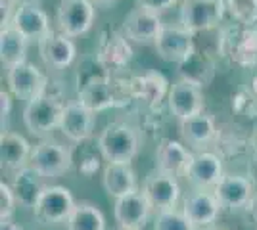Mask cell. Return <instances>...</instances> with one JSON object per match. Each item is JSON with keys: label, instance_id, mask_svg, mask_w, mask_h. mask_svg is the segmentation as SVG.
I'll use <instances>...</instances> for the list:
<instances>
[{"label": "cell", "instance_id": "obj_18", "mask_svg": "<svg viewBox=\"0 0 257 230\" xmlns=\"http://www.w3.org/2000/svg\"><path fill=\"white\" fill-rule=\"evenodd\" d=\"M152 209L154 207L146 194L142 190H137V192H131L127 196L115 199L113 215L121 228L142 230L150 219Z\"/></svg>", "mask_w": 257, "mask_h": 230}, {"label": "cell", "instance_id": "obj_21", "mask_svg": "<svg viewBox=\"0 0 257 230\" xmlns=\"http://www.w3.org/2000/svg\"><path fill=\"white\" fill-rule=\"evenodd\" d=\"M225 176L223 159L213 152H198L194 155L192 163L188 167L184 178L192 188L213 190L219 180Z\"/></svg>", "mask_w": 257, "mask_h": 230}, {"label": "cell", "instance_id": "obj_8", "mask_svg": "<svg viewBox=\"0 0 257 230\" xmlns=\"http://www.w3.org/2000/svg\"><path fill=\"white\" fill-rule=\"evenodd\" d=\"M96 20L94 0H60L56 10L58 31L75 39L88 33Z\"/></svg>", "mask_w": 257, "mask_h": 230}, {"label": "cell", "instance_id": "obj_33", "mask_svg": "<svg viewBox=\"0 0 257 230\" xmlns=\"http://www.w3.org/2000/svg\"><path fill=\"white\" fill-rule=\"evenodd\" d=\"M18 197L8 182H0V219H10L18 207Z\"/></svg>", "mask_w": 257, "mask_h": 230}, {"label": "cell", "instance_id": "obj_42", "mask_svg": "<svg viewBox=\"0 0 257 230\" xmlns=\"http://www.w3.org/2000/svg\"><path fill=\"white\" fill-rule=\"evenodd\" d=\"M117 0H94V4H113Z\"/></svg>", "mask_w": 257, "mask_h": 230}, {"label": "cell", "instance_id": "obj_6", "mask_svg": "<svg viewBox=\"0 0 257 230\" xmlns=\"http://www.w3.org/2000/svg\"><path fill=\"white\" fill-rule=\"evenodd\" d=\"M225 14V0H182L181 25L194 35L207 33L221 27Z\"/></svg>", "mask_w": 257, "mask_h": 230}, {"label": "cell", "instance_id": "obj_17", "mask_svg": "<svg viewBox=\"0 0 257 230\" xmlns=\"http://www.w3.org/2000/svg\"><path fill=\"white\" fill-rule=\"evenodd\" d=\"M39 56L50 69H67L75 62L77 46L71 37L62 31H50L39 41Z\"/></svg>", "mask_w": 257, "mask_h": 230}, {"label": "cell", "instance_id": "obj_40", "mask_svg": "<svg viewBox=\"0 0 257 230\" xmlns=\"http://www.w3.org/2000/svg\"><path fill=\"white\" fill-rule=\"evenodd\" d=\"M249 146H251V152L253 155H257V127L251 132V138H249Z\"/></svg>", "mask_w": 257, "mask_h": 230}, {"label": "cell", "instance_id": "obj_1", "mask_svg": "<svg viewBox=\"0 0 257 230\" xmlns=\"http://www.w3.org/2000/svg\"><path fill=\"white\" fill-rule=\"evenodd\" d=\"M79 102L85 104L88 110L94 113L121 108L133 102V88H131V77L128 79H117L113 73L94 77L86 85L79 88Z\"/></svg>", "mask_w": 257, "mask_h": 230}, {"label": "cell", "instance_id": "obj_23", "mask_svg": "<svg viewBox=\"0 0 257 230\" xmlns=\"http://www.w3.org/2000/svg\"><path fill=\"white\" fill-rule=\"evenodd\" d=\"M161 27L163 23H161L160 14H154L139 6L127 14L123 22V33L127 35L128 41L137 44H154Z\"/></svg>", "mask_w": 257, "mask_h": 230}, {"label": "cell", "instance_id": "obj_20", "mask_svg": "<svg viewBox=\"0 0 257 230\" xmlns=\"http://www.w3.org/2000/svg\"><path fill=\"white\" fill-rule=\"evenodd\" d=\"M131 88H133L135 100L142 102L150 110H156L167 100L171 85L163 73L156 71V69H148L142 75L131 77Z\"/></svg>", "mask_w": 257, "mask_h": 230}, {"label": "cell", "instance_id": "obj_4", "mask_svg": "<svg viewBox=\"0 0 257 230\" xmlns=\"http://www.w3.org/2000/svg\"><path fill=\"white\" fill-rule=\"evenodd\" d=\"M217 52L228 56L234 64L242 67H251L257 64V25L234 23L219 31Z\"/></svg>", "mask_w": 257, "mask_h": 230}, {"label": "cell", "instance_id": "obj_34", "mask_svg": "<svg viewBox=\"0 0 257 230\" xmlns=\"http://www.w3.org/2000/svg\"><path fill=\"white\" fill-rule=\"evenodd\" d=\"M177 2L179 0H137V4H139L140 8H144V10H150L154 14H163V12L171 10L173 6H177Z\"/></svg>", "mask_w": 257, "mask_h": 230}, {"label": "cell", "instance_id": "obj_31", "mask_svg": "<svg viewBox=\"0 0 257 230\" xmlns=\"http://www.w3.org/2000/svg\"><path fill=\"white\" fill-rule=\"evenodd\" d=\"M154 230H196V226L182 211H177L175 207L158 211L154 220Z\"/></svg>", "mask_w": 257, "mask_h": 230}, {"label": "cell", "instance_id": "obj_19", "mask_svg": "<svg viewBox=\"0 0 257 230\" xmlns=\"http://www.w3.org/2000/svg\"><path fill=\"white\" fill-rule=\"evenodd\" d=\"M10 23L20 33L25 35L29 41H37V43L43 39L44 35L52 31L48 14L33 0H22L16 6V12L12 16Z\"/></svg>", "mask_w": 257, "mask_h": 230}, {"label": "cell", "instance_id": "obj_38", "mask_svg": "<svg viewBox=\"0 0 257 230\" xmlns=\"http://www.w3.org/2000/svg\"><path fill=\"white\" fill-rule=\"evenodd\" d=\"M247 176L253 180V184L257 188V155H253V159L249 161V167H247Z\"/></svg>", "mask_w": 257, "mask_h": 230}, {"label": "cell", "instance_id": "obj_2", "mask_svg": "<svg viewBox=\"0 0 257 230\" xmlns=\"http://www.w3.org/2000/svg\"><path fill=\"white\" fill-rule=\"evenodd\" d=\"M98 152L106 163H131L140 152V132L127 121L107 123L98 136Z\"/></svg>", "mask_w": 257, "mask_h": 230}, {"label": "cell", "instance_id": "obj_10", "mask_svg": "<svg viewBox=\"0 0 257 230\" xmlns=\"http://www.w3.org/2000/svg\"><path fill=\"white\" fill-rule=\"evenodd\" d=\"M6 85L12 96L18 100H35L46 92L48 77L44 75L39 67L31 62H23L8 69L6 73Z\"/></svg>", "mask_w": 257, "mask_h": 230}, {"label": "cell", "instance_id": "obj_9", "mask_svg": "<svg viewBox=\"0 0 257 230\" xmlns=\"http://www.w3.org/2000/svg\"><path fill=\"white\" fill-rule=\"evenodd\" d=\"M154 46L163 62L181 64L196 50L198 44L192 31H188L179 23V25H163Z\"/></svg>", "mask_w": 257, "mask_h": 230}, {"label": "cell", "instance_id": "obj_13", "mask_svg": "<svg viewBox=\"0 0 257 230\" xmlns=\"http://www.w3.org/2000/svg\"><path fill=\"white\" fill-rule=\"evenodd\" d=\"M213 192L219 197L223 209L242 211L249 205L257 188L249 176L238 175V173H225V176L219 180V184L213 188Z\"/></svg>", "mask_w": 257, "mask_h": 230}, {"label": "cell", "instance_id": "obj_3", "mask_svg": "<svg viewBox=\"0 0 257 230\" xmlns=\"http://www.w3.org/2000/svg\"><path fill=\"white\" fill-rule=\"evenodd\" d=\"M65 104L60 96L44 92L35 100H29L23 110V125L29 131V134L37 138H46L52 131L60 129V121L64 113Z\"/></svg>", "mask_w": 257, "mask_h": 230}, {"label": "cell", "instance_id": "obj_30", "mask_svg": "<svg viewBox=\"0 0 257 230\" xmlns=\"http://www.w3.org/2000/svg\"><path fill=\"white\" fill-rule=\"evenodd\" d=\"M65 224L67 230H106V217L98 205L79 201Z\"/></svg>", "mask_w": 257, "mask_h": 230}, {"label": "cell", "instance_id": "obj_29", "mask_svg": "<svg viewBox=\"0 0 257 230\" xmlns=\"http://www.w3.org/2000/svg\"><path fill=\"white\" fill-rule=\"evenodd\" d=\"M27 43L29 39L22 35L12 23L0 29V62L6 69L27 62Z\"/></svg>", "mask_w": 257, "mask_h": 230}, {"label": "cell", "instance_id": "obj_11", "mask_svg": "<svg viewBox=\"0 0 257 230\" xmlns=\"http://www.w3.org/2000/svg\"><path fill=\"white\" fill-rule=\"evenodd\" d=\"M223 205L213 190L194 188L182 199V213L190 219L196 228H211L221 217Z\"/></svg>", "mask_w": 257, "mask_h": 230}, {"label": "cell", "instance_id": "obj_22", "mask_svg": "<svg viewBox=\"0 0 257 230\" xmlns=\"http://www.w3.org/2000/svg\"><path fill=\"white\" fill-rule=\"evenodd\" d=\"M196 153L184 142L163 138L156 148V169L173 176H184Z\"/></svg>", "mask_w": 257, "mask_h": 230}, {"label": "cell", "instance_id": "obj_28", "mask_svg": "<svg viewBox=\"0 0 257 230\" xmlns=\"http://www.w3.org/2000/svg\"><path fill=\"white\" fill-rule=\"evenodd\" d=\"M177 66H179L181 79H186V81H190V83H194V85H198V87L202 88L209 87L213 83L215 73H217L215 58L209 52H205V50L204 52L198 50V46H196V50L184 62L177 64Z\"/></svg>", "mask_w": 257, "mask_h": 230}, {"label": "cell", "instance_id": "obj_24", "mask_svg": "<svg viewBox=\"0 0 257 230\" xmlns=\"http://www.w3.org/2000/svg\"><path fill=\"white\" fill-rule=\"evenodd\" d=\"M179 132H181L182 142L190 150L204 152L217 136V125L209 113L202 111V113L192 115L188 119L179 121Z\"/></svg>", "mask_w": 257, "mask_h": 230}, {"label": "cell", "instance_id": "obj_44", "mask_svg": "<svg viewBox=\"0 0 257 230\" xmlns=\"http://www.w3.org/2000/svg\"><path fill=\"white\" fill-rule=\"evenodd\" d=\"M117 230H128V228H121V226H119V228Z\"/></svg>", "mask_w": 257, "mask_h": 230}, {"label": "cell", "instance_id": "obj_14", "mask_svg": "<svg viewBox=\"0 0 257 230\" xmlns=\"http://www.w3.org/2000/svg\"><path fill=\"white\" fill-rule=\"evenodd\" d=\"M142 192L150 199L152 207L156 211L175 209L181 199V184L177 176L167 175L160 169H154L152 173H148L142 184Z\"/></svg>", "mask_w": 257, "mask_h": 230}, {"label": "cell", "instance_id": "obj_16", "mask_svg": "<svg viewBox=\"0 0 257 230\" xmlns=\"http://www.w3.org/2000/svg\"><path fill=\"white\" fill-rule=\"evenodd\" d=\"M96 127V113L88 110L85 104L79 100L65 104L62 121H60V131L67 140L81 144L88 140Z\"/></svg>", "mask_w": 257, "mask_h": 230}, {"label": "cell", "instance_id": "obj_7", "mask_svg": "<svg viewBox=\"0 0 257 230\" xmlns=\"http://www.w3.org/2000/svg\"><path fill=\"white\" fill-rule=\"evenodd\" d=\"M77 201L73 199L71 192L65 186H48L44 188V192L41 194L39 201L35 203V207L31 209L35 219L41 220L43 224L48 226H56L67 222V219L71 217L73 209H75Z\"/></svg>", "mask_w": 257, "mask_h": 230}, {"label": "cell", "instance_id": "obj_5", "mask_svg": "<svg viewBox=\"0 0 257 230\" xmlns=\"http://www.w3.org/2000/svg\"><path fill=\"white\" fill-rule=\"evenodd\" d=\"M29 167L39 171L46 178H60L73 167V152L65 144L52 136L41 138V142L33 146Z\"/></svg>", "mask_w": 257, "mask_h": 230}, {"label": "cell", "instance_id": "obj_37", "mask_svg": "<svg viewBox=\"0 0 257 230\" xmlns=\"http://www.w3.org/2000/svg\"><path fill=\"white\" fill-rule=\"evenodd\" d=\"M247 211V215L251 217V220L255 222V226H257V192L253 194V197H251V201H249V205L246 207Z\"/></svg>", "mask_w": 257, "mask_h": 230}, {"label": "cell", "instance_id": "obj_39", "mask_svg": "<svg viewBox=\"0 0 257 230\" xmlns=\"http://www.w3.org/2000/svg\"><path fill=\"white\" fill-rule=\"evenodd\" d=\"M0 230H22V226H18L10 217V219H0Z\"/></svg>", "mask_w": 257, "mask_h": 230}, {"label": "cell", "instance_id": "obj_26", "mask_svg": "<svg viewBox=\"0 0 257 230\" xmlns=\"http://www.w3.org/2000/svg\"><path fill=\"white\" fill-rule=\"evenodd\" d=\"M33 146L20 132L2 131L0 134V159L8 173H16L29 165Z\"/></svg>", "mask_w": 257, "mask_h": 230}, {"label": "cell", "instance_id": "obj_36", "mask_svg": "<svg viewBox=\"0 0 257 230\" xmlns=\"http://www.w3.org/2000/svg\"><path fill=\"white\" fill-rule=\"evenodd\" d=\"M98 169H100V159H98L96 155H90V157H86L85 161H81V167H79V171H81V173H83L85 176L94 175Z\"/></svg>", "mask_w": 257, "mask_h": 230}, {"label": "cell", "instance_id": "obj_25", "mask_svg": "<svg viewBox=\"0 0 257 230\" xmlns=\"http://www.w3.org/2000/svg\"><path fill=\"white\" fill-rule=\"evenodd\" d=\"M46 176L41 175L39 171H35L33 167H23L20 171L12 173V182L10 186L14 190V194L18 197V203L23 209H33L35 203L39 201L41 194L44 192L46 184Z\"/></svg>", "mask_w": 257, "mask_h": 230}, {"label": "cell", "instance_id": "obj_41", "mask_svg": "<svg viewBox=\"0 0 257 230\" xmlns=\"http://www.w3.org/2000/svg\"><path fill=\"white\" fill-rule=\"evenodd\" d=\"M251 92H253V96L257 98V73L253 77V81H251Z\"/></svg>", "mask_w": 257, "mask_h": 230}, {"label": "cell", "instance_id": "obj_32", "mask_svg": "<svg viewBox=\"0 0 257 230\" xmlns=\"http://www.w3.org/2000/svg\"><path fill=\"white\" fill-rule=\"evenodd\" d=\"M226 12L242 25H257V0H225Z\"/></svg>", "mask_w": 257, "mask_h": 230}, {"label": "cell", "instance_id": "obj_15", "mask_svg": "<svg viewBox=\"0 0 257 230\" xmlns=\"http://www.w3.org/2000/svg\"><path fill=\"white\" fill-rule=\"evenodd\" d=\"M167 106H169V111L179 121L198 115V113L205 111L204 88L186 81V79H179L177 83L171 85L169 96H167Z\"/></svg>", "mask_w": 257, "mask_h": 230}, {"label": "cell", "instance_id": "obj_43", "mask_svg": "<svg viewBox=\"0 0 257 230\" xmlns=\"http://www.w3.org/2000/svg\"><path fill=\"white\" fill-rule=\"evenodd\" d=\"M205 230H225V228H217V226H211V228H205Z\"/></svg>", "mask_w": 257, "mask_h": 230}, {"label": "cell", "instance_id": "obj_27", "mask_svg": "<svg viewBox=\"0 0 257 230\" xmlns=\"http://www.w3.org/2000/svg\"><path fill=\"white\" fill-rule=\"evenodd\" d=\"M102 186L107 196L119 199L139 190L137 173L131 163H106L102 171Z\"/></svg>", "mask_w": 257, "mask_h": 230}, {"label": "cell", "instance_id": "obj_35", "mask_svg": "<svg viewBox=\"0 0 257 230\" xmlns=\"http://www.w3.org/2000/svg\"><path fill=\"white\" fill-rule=\"evenodd\" d=\"M10 111H12V92L6 88H2L0 92V115H2V131H6V125L10 119Z\"/></svg>", "mask_w": 257, "mask_h": 230}, {"label": "cell", "instance_id": "obj_12", "mask_svg": "<svg viewBox=\"0 0 257 230\" xmlns=\"http://www.w3.org/2000/svg\"><path fill=\"white\" fill-rule=\"evenodd\" d=\"M133 46L127 35L123 31H115V29H106L100 35L98 41L96 56L100 64L106 67L109 73H115L125 69L127 64L133 60Z\"/></svg>", "mask_w": 257, "mask_h": 230}]
</instances>
